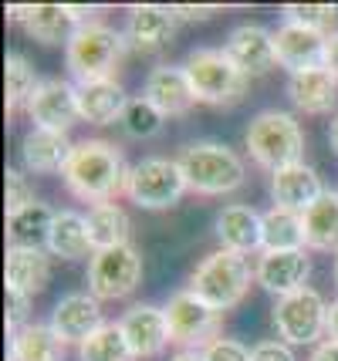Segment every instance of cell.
Returning a JSON list of instances; mask_svg holds the SVG:
<instances>
[{"label": "cell", "instance_id": "cell-1", "mask_svg": "<svg viewBox=\"0 0 338 361\" xmlns=\"http://www.w3.org/2000/svg\"><path fill=\"white\" fill-rule=\"evenodd\" d=\"M61 179H65L71 196L102 206V203H112L119 192H126L129 169H126V159H122V152L115 149L112 142L85 139L75 145Z\"/></svg>", "mask_w": 338, "mask_h": 361}, {"label": "cell", "instance_id": "cell-2", "mask_svg": "<svg viewBox=\"0 0 338 361\" xmlns=\"http://www.w3.org/2000/svg\"><path fill=\"white\" fill-rule=\"evenodd\" d=\"M126 47H129L126 34H119L102 20H92L71 34V41L65 44V64L78 85L109 81L115 78L119 64L126 58Z\"/></svg>", "mask_w": 338, "mask_h": 361}, {"label": "cell", "instance_id": "cell-3", "mask_svg": "<svg viewBox=\"0 0 338 361\" xmlns=\"http://www.w3.org/2000/svg\"><path fill=\"white\" fill-rule=\"evenodd\" d=\"M179 169L186 176L190 192L200 196H224L243 186L247 169L243 159L224 142H193L179 152Z\"/></svg>", "mask_w": 338, "mask_h": 361}, {"label": "cell", "instance_id": "cell-4", "mask_svg": "<svg viewBox=\"0 0 338 361\" xmlns=\"http://www.w3.org/2000/svg\"><path fill=\"white\" fill-rule=\"evenodd\" d=\"M186 78L193 85V94L200 105H213V109H230L243 102L251 78L234 64V58L220 51V47H196L186 58Z\"/></svg>", "mask_w": 338, "mask_h": 361}, {"label": "cell", "instance_id": "cell-5", "mask_svg": "<svg viewBox=\"0 0 338 361\" xmlns=\"http://www.w3.org/2000/svg\"><path fill=\"white\" fill-rule=\"evenodd\" d=\"M243 142L251 149V159L271 173L301 162V152H305V132L298 126V118L291 111L277 109L254 115L247 132H243Z\"/></svg>", "mask_w": 338, "mask_h": 361}, {"label": "cell", "instance_id": "cell-6", "mask_svg": "<svg viewBox=\"0 0 338 361\" xmlns=\"http://www.w3.org/2000/svg\"><path fill=\"white\" fill-rule=\"evenodd\" d=\"M190 290H193L203 304L217 307V311L224 314V311L237 307V304L247 298V290H251V264L234 250L210 253L207 260L193 270Z\"/></svg>", "mask_w": 338, "mask_h": 361}, {"label": "cell", "instance_id": "cell-7", "mask_svg": "<svg viewBox=\"0 0 338 361\" xmlns=\"http://www.w3.org/2000/svg\"><path fill=\"white\" fill-rule=\"evenodd\" d=\"M186 176L179 169L176 159L149 156L143 162H135L126 179V196L139 209H169L183 200L186 192Z\"/></svg>", "mask_w": 338, "mask_h": 361}, {"label": "cell", "instance_id": "cell-8", "mask_svg": "<svg viewBox=\"0 0 338 361\" xmlns=\"http://www.w3.org/2000/svg\"><path fill=\"white\" fill-rule=\"evenodd\" d=\"M271 321L284 345H315L322 334H328V304L318 290L301 287L288 298H277Z\"/></svg>", "mask_w": 338, "mask_h": 361}, {"label": "cell", "instance_id": "cell-9", "mask_svg": "<svg viewBox=\"0 0 338 361\" xmlns=\"http://www.w3.org/2000/svg\"><path fill=\"white\" fill-rule=\"evenodd\" d=\"M166 324H169V341L186 351H203L220 338L224 314L196 298L193 290H179L166 304Z\"/></svg>", "mask_w": 338, "mask_h": 361}, {"label": "cell", "instance_id": "cell-10", "mask_svg": "<svg viewBox=\"0 0 338 361\" xmlns=\"http://www.w3.org/2000/svg\"><path fill=\"white\" fill-rule=\"evenodd\" d=\"M143 283V257L132 243L95 250L88 264V294L98 300H122Z\"/></svg>", "mask_w": 338, "mask_h": 361}, {"label": "cell", "instance_id": "cell-11", "mask_svg": "<svg viewBox=\"0 0 338 361\" xmlns=\"http://www.w3.org/2000/svg\"><path fill=\"white\" fill-rule=\"evenodd\" d=\"M24 111L31 115L34 128H48V132H65L81 118L78 111V88L71 81L61 78H44L34 94L28 98Z\"/></svg>", "mask_w": 338, "mask_h": 361}, {"label": "cell", "instance_id": "cell-12", "mask_svg": "<svg viewBox=\"0 0 338 361\" xmlns=\"http://www.w3.org/2000/svg\"><path fill=\"white\" fill-rule=\"evenodd\" d=\"M227 54L241 68L247 78H260L277 68V47H274V34L260 24H241L227 37Z\"/></svg>", "mask_w": 338, "mask_h": 361}, {"label": "cell", "instance_id": "cell-13", "mask_svg": "<svg viewBox=\"0 0 338 361\" xmlns=\"http://www.w3.org/2000/svg\"><path fill=\"white\" fill-rule=\"evenodd\" d=\"M308 274H311V260L305 257V250H260L254 281L277 298H288L305 287Z\"/></svg>", "mask_w": 338, "mask_h": 361}, {"label": "cell", "instance_id": "cell-14", "mask_svg": "<svg viewBox=\"0 0 338 361\" xmlns=\"http://www.w3.org/2000/svg\"><path fill=\"white\" fill-rule=\"evenodd\" d=\"M102 307L92 294H65L51 311V331L65 345H81L102 328Z\"/></svg>", "mask_w": 338, "mask_h": 361}, {"label": "cell", "instance_id": "cell-15", "mask_svg": "<svg viewBox=\"0 0 338 361\" xmlns=\"http://www.w3.org/2000/svg\"><path fill=\"white\" fill-rule=\"evenodd\" d=\"M179 17L173 7H159V4H135L129 11V24H126V41L135 51H159V47L173 44L176 37Z\"/></svg>", "mask_w": 338, "mask_h": 361}, {"label": "cell", "instance_id": "cell-16", "mask_svg": "<svg viewBox=\"0 0 338 361\" xmlns=\"http://www.w3.org/2000/svg\"><path fill=\"white\" fill-rule=\"evenodd\" d=\"M122 331L129 341L135 361L139 358H156L162 355V348L169 345V324H166V311L152 307V304H135L122 314Z\"/></svg>", "mask_w": 338, "mask_h": 361}, {"label": "cell", "instance_id": "cell-17", "mask_svg": "<svg viewBox=\"0 0 338 361\" xmlns=\"http://www.w3.org/2000/svg\"><path fill=\"white\" fill-rule=\"evenodd\" d=\"M322 176L315 173L305 162H294V166H284L271 173V196L281 209H291V213H305L322 200Z\"/></svg>", "mask_w": 338, "mask_h": 361}, {"label": "cell", "instance_id": "cell-18", "mask_svg": "<svg viewBox=\"0 0 338 361\" xmlns=\"http://www.w3.org/2000/svg\"><path fill=\"white\" fill-rule=\"evenodd\" d=\"M143 98H149L166 118L169 115H186L196 105V94H193L190 78H186V68H176V64L152 68L149 78H145Z\"/></svg>", "mask_w": 338, "mask_h": 361}, {"label": "cell", "instance_id": "cell-19", "mask_svg": "<svg viewBox=\"0 0 338 361\" xmlns=\"http://www.w3.org/2000/svg\"><path fill=\"white\" fill-rule=\"evenodd\" d=\"M325 41L328 34L308 31L301 24H291L284 20L277 31H274V47H277V61L294 71H308V68H322L325 61Z\"/></svg>", "mask_w": 338, "mask_h": 361}, {"label": "cell", "instance_id": "cell-20", "mask_svg": "<svg viewBox=\"0 0 338 361\" xmlns=\"http://www.w3.org/2000/svg\"><path fill=\"white\" fill-rule=\"evenodd\" d=\"M4 277L11 290L24 298H37L51 283V257L41 247H7Z\"/></svg>", "mask_w": 338, "mask_h": 361}, {"label": "cell", "instance_id": "cell-21", "mask_svg": "<svg viewBox=\"0 0 338 361\" xmlns=\"http://www.w3.org/2000/svg\"><path fill=\"white\" fill-rule=\"evenodd\" d=\"M75 152V145L65 132H48V128H31L24 142H20V159L24 169L34 176H51L65 173L68 159Z\"/></svg>", "mask_w": 338, "mask_h": 361}, {"label": "cell", "instance_id": "cell-22", "mask_svg": "<svg viewBox=\"0 0 338 361\" xmlns=\"http://www.w3.org/2000/svg\"><path fill=\"white\" fill-rule=\"evenodd\" d=\"M288 98L294 102V109L308 111V115H325L338 105V78L328 68L294 71L288 78Z\"/></svg>", "mask_w": 338, "mask_h": 361}, {"label": "cell", "instance_id": "cell-23", "mask_svg": "<svg viewBox=\"0 0 338 361\" xmlns=\"http://www.w3.org/2000/svg\"><path fill=\"white\" fill-rule=\"evenodd\" d=\"M217 236L224 250H234L241 257L264 250V216L254 213L251 206H227L217 216Z\"/></svg>", "mask_w": 338, "mask_h": 361}, {"label": "cell", "instance_id": "cell-24", "mask_svg": "<svg viewBox=\"0 0 338 361\" xmlns=\"http://www.w3.org/2000/svg\"><path fill=\"white\" fill-rule=\"evenodd\" d=\"M129 105V94L115 78L109 81H88L78 85V111L92 126H115L122 122V111Z\"/></svg>", "mask_w": 338, "mask_h": 361}, {"label": "cell", "instance_id": "cell-25", "mask_svg": "<svg viewBox=\"0 0 338 361\" xmlns=\"http://www.w3.org/2000/svg\"><path fill=\"white\" fill-rule=\"evenodd\" d=\"M95 250L92 247V236H88V220L75 213V209H58L54 223H51L48 233V253L51 257H61V260H81Z\"/></svg>", "mask_w": 338, "mask_h": 361}, {"label": "cell", "instance_id": "cell-26", "mask_svg": "<svg viewBox=\"0 0 338 361\" xmlns=\"http://www.w3.org/2000/svg\"><path fill=\"white\" fill-rule=\"evenodd\" d=\"M24 31L41 44H61L71 41V34L78 31V24L71 20L68 4H31L24 17Z\"/></svg>", "mask_w": 338, "mask_h": 361}, {"label": "cell", "instance_id": "cell-27", "mask_svg": "<svg viewBox=\"0 0 338 361\" xmlns=\"http://www.w3.org/2000/svg\"><path fill=\"white\" fill-rule=\"evenodd\" d=\"M11 361H65V341L51 324H24L11 334Z\"/></svg>", "mask_w": 338, "mask_h": 361}, {"label": "cell", "instance_id": "cell-28", "mask_svg": "<svg viewBox=\"0 0 338 361\" xmlns=\"http://www.w3.org/2000/svg\"><path fill=\"white\" fill-rule=\"evenodd\" d=\"M305 220V240L311 250H335L338 253V192L325 189L322 200L301 213Z\"/></svg>", "mask_w": 338, "mask_h": 361}, {"label": "cell", "instance_id": "cell-29", "mask_svg": "<svg viewBox=\"0 0 338 361\" xmlns=\"http://www.w3.org/2000/svg\"><path fill=\"white\" fill-rule=\"evenodd\" d=\"M54 213L44 203H31L14 216H7V243L11 247H48V233Z\"/></svg>", "mask_w": 338, "mask_h": 361}, {"label": "cell", "instance_id": "cell-30", "mask_svg": "<svg viewBox=\"0 0 338 361\" xmlns=\"http://www.w3.org/2000/svg\"><path fill=\"white\" fill-rule=\"evenodd\" d=\"M85 220H88V236H92V247H95V250H109V247L129 243L132 223L122 206H115V203L92 206V213H88Z\"/></svg>", "mask_w": 338, "mask_h": 361}, {"label": "cell", "instance_id": "cell-31", "mask_svg": "<svg viewBox=\"0 0 338 361\" xmlns=\"http://www.w3.org/2000/svg\"><path fill=\"white\" fill-rule=\"evenodd\" d=\"M305 220L301 213H291L274 206L264 213V250H305Z\"/></svg>", "mask_w": 338, "mask_h": 361}, {"label": "cell", "instance_id": "cell-32", "mask_svg": "<svg viewBox=\"0 0 338 361\" xmlns=\"http://www.w3.org/2000/svg\"><path fill=\"white\" fill-rule=\"evenodd\" d=\"M78 355L81 361H135L122 324H102L88 341L78 345Z\"/></svg>", "mask_w": 338, "mask_h": 361}, {"label": "cell", "instance_id": "cell-33", "mask_svg": "<svg viewBox=\"0 0 338 361\" xmlns=\"http://www.w3.org/2000/svg\"><path fill=\"white\" fill-rule=\"evenodd\" d=\"M41 81L34 75L31 61L20 54V51H11L7 58H4V98H7V111L20 109V105H28V98L34 94Z\"/></svg>", "mask_w": 338, "mask_h": 361}, {"label": "cell", "instance_id": "cell-34", "mask_svg": "<svg viewBox=\"0 0 338 361\" xmlns=\"http://www.w3.org/2000/svg\"><path fill=\"white\" fill-rule=\"evenodd\" d=\"M162 126H166V115L149 98H129V105L122 111V128L129 139H156Z\"/></svg>", "mask_w": 338, "mask_h": 361}, {"label": "cell", "instance_id": "cell-35", "mask_svg": "<svg viewBox=\"0 0 338 361\" xmlns=\"http://www.w3.org/2000/svg\"><path fill=\"white\" fill-rule=\"evenodd\" d=\"M284 20L301 24L308 31L325 34L338 24V7H332V4H288V7H284Z\"/></svg>", "mask_w": 338, "mask_h": 361}, {"label": "cell", "instance_id": "cell-36", "mask_svg": "<svg viewBox=\"0 0 338 361\" xmlns=\"http://www.w3.org/2000/svg\"><path fill=\"white\" fill-rule=\"evenodd\" d=\"M31 203H37V200H34V189L28 183V176L17 173V169H7L4 173V209H7V216L28 209Z\"/></svg>", "mask_w": 338, "mask_h": 361}, {"label": "cell", "instance_id": "cell-37", "mask_svg": "<svg viewBox=\"0 0 338 361\" xmlns=\"http://www.w3.org/2000/svg\"><path fill=\"white\" fill-rule=\"evenodd\" d=\"M200 355H203V361H251V351L241 341H234V338H217Z\"/></svg>", "mask_w": 338, "mask_h": 361}, {"label": "cell", "instance_id": "cell-38", "mask_svg": "<svg viewBox=\"0 0 338 361\" xmlns=\"http://www.w3.org/2000/svg\"><path fill=\"white\" fill-rule=\"evenodd\" d=\"M28 307H31V298H24V294H17V290L7 287V331L11 334H17L24 324H31L28 321Z\"/></svg>", "mask_w": 338, "mask_h": 361}, {"label": "cell", "instance_id": "cell-39", "mask_svg": "<svg viewBox=\"0 0 338 361\" xmlns=\"http://www.w3.org/2000/svg\"><path fill=\"white\" fill-rule=\"evenodd\" d=\"M251 361H294V351L284 341H260L251 351Z\"/></svg>", "mask_w": 338, "mask_h": 361}, {"label": "cell", "instance_id": "cell-40", "mask_svg": "<svg viewBox=\"0 0 338 361\" xmlns=\"http://www.w3.org/2000/svg\"><path fill=\"white\" fill-rule=\"evenodd\" d=\"M173 11H176L179 20H210V17L217 14V7H193V4H179Z\"/></svg>", "mask_w": 338, "mask_h": 361}, {"label": "cell", "instance_id": "cell-41", "mask_svg": "<svg viewBox=\"0 0 338 361\" xmlns=\"http://www.w3.org/2000/svg\"><path fill=\"white\" fill-rule=\"evenodd\" d=\"M322 68H328V71L338 78V31L328 34V41H325V61H322Z\"/></svg>", "mask_w": 338, "mask_h": 361}, {"label": "cell", "instance_id": "cell-42", "mask_svg": "<svg viewBox=\"0 0 338 361\" xmlns=\"http://www.w3.org/2000/svg\"><path fill=\"white\" fill-rule=\"evenodd\" d=\"M311 361H338V341H322V345L315 348Z\"/></svg>", "mask_w": 338, "mask_h": 361}, {"label": "cell", "instance_id": "cell-43", "mask_svg": "<svg viewBox=\"0 0 338 361\" xmlns=\"http://www.w3.org/2000/svg\"><path fill=\"white\" fill-rule=\"evenodd\" d=\"M328 341H338V300L328 307Z\"/></svg>", "mask_w": 338, "mask_h": 361}, {"label": "cell", "instance_id": "cell-44", "mask_svg": "<svg viewBox=\"0 0 338 361\" xmlns=\"http://www.w3.org/2000/svg\"><path fill=\"white\" fill-rule=\"evenodd\" d=\"M169 361H203V355H200V351H179V355H173Z\"/></svg>", "mask_w": 338, "mask_h": 361}, {"label": "cell", "instance_id": "cell-45", "mask_svg": "<svg viewBox=\"0 0 338 361\" xmlns=\"http://www.w3.org/2000/svg\"><path fill=\"white\" fill-rule=\"evenodd\" d=\"M328 142H332V149L338 152V115L332 118V128H328Z\"/></svg>", "mask_w": 338, "mask_h": 361}, {"label": "cell", "instance_id": "cell-46", "mask_svg": "<svg viewBox=\"0 0 338 361\" xmlns=\"http://www.w3.org/2000/svg\"><path fill=\"white\" fill-rule=\"evenodd\" d=\"M335 283H338V257H335Z\"/></svg>", "mask_w": 338, "mask_h": 361}]
</instances>
